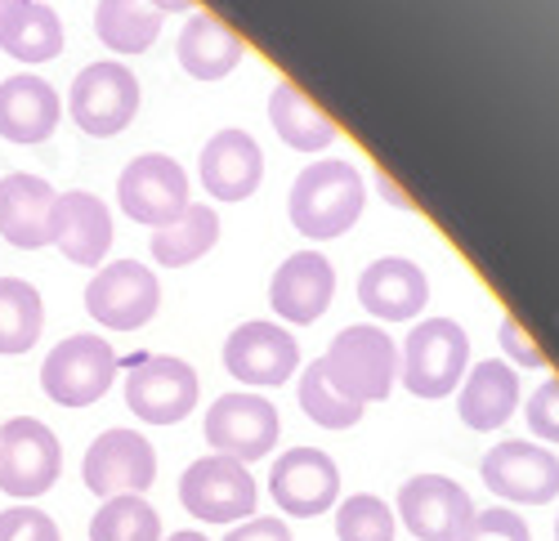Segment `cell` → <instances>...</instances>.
Returning a JSON list of instances; mask_svg holds the SVG:
<instances>
[{
  "instance_id": "cell-24",
  "label": "cell",
  "mask_w": 559,
  "mask_h": 541,
  "mask_svg": "<svg viewBox=\"0 0 559 541\" xmlns=\"http://www.w3.org/2000/svg\"><path fill=\"white\" fill-rule=\"evenodd\" d=\"M63 19L40 0H0V50L19 63H50L63 55Z\"/></svg>"
},
{
  "instance_id": "cell-27",
  "label": "cell",
  "mask_w": 559,
  "mask_h": 541,
  "mask_svg": "<svg viewBox=\"0 0 559 541\" xmlns=\"http://www.w3.org/2000/svg\"><path fill=\"white\" fill-rule=\"evenodd\" d=\"M215 242H219V215L206 202H189L166 229L153 233V260L162 268H183L202 260Z\"/></svg>"
},
{
  "instance_id": "cell-12",
  "label": "cell",
  "mask_w": 559,
  "mask_h": 541,
  "mask_svg": "<svg viewBox=\"0 0 559 541\" xmlns=\"http://www.w3.org/2000/svg\"><path fill=\"white\" fill-rule=\"evenodd\" d=\"M117 202L134 224H148L157 233L189 206V175H183V166L166 153H144L121 170Z\"/></svg>"
},
{
  "instance_id": "cell-22",
  "label": "cell",
  "mask_w": 559,
  "mask_h": 541,
  "mask_svg": "<svg viewBox=\"0 0 559 541\" xmlns=\"http://www.w3.org/2000/svg\"><path fill=\"white\" fill-rule=\"evenodd\" d=\"M59 112H63V104L50 81H40L32 72L0 81V140L23 144V148L45 144L59 125Z\"/></svg>"
},
{
  "instance_id": "cell-2",
  "label": "cell",
  "mask_w": 559,
  "mask_h": 541,
  "mask_svg": "<svg viewBox=\"0 0 559 541\" xmlns=\"http://www.w3.org/2000/svg\"><path fill=\"white\" fill-rule=\"evenodd\" d=\"M471 372V336L452 318L416 323L399 353V381L416 398H448Z\"/></svg>"
},
{
  "instance_id": "cell-14",
  "label": "cell",
  "mask_w": 559,
  "mask_h": 541,
  "mask_svg": "<svg viewBox=\"0 0 559 541\" xmlns=\"http://www.w3.org/2000/svg\"><path fill=\"white\" fill-rule=\"evenodd\" d=\"M479 474L497 497L515 502V506H550L559 497V457L528 438L497 443L484 457Z\"/></svg>"
},
{
  "instance_id": "cell-28",
  "label": "cell",
  "mask_w": 559,
  "mask_h": 541,
  "mask_svg": "<svg viewBox=\"0 0 559 541\" xmlns=\"http://www.w3.org/2000/svg\"><path fill=\"white\" fill-rule=\"evenodd\" d=\"M95 36L112 55H144L162 36V14L148 5V0H99Z\"/></svg>"
},
{
  "instance_id": "cell-16",
  "label": "cell",
  "mask_w": 559,
  "mask_h": 541,
  "mask_svg": "<svg viewBox=\"0 0 559 541\" xmlns=\"http://www.w3.org/2000/svg\"><path fill=\"white\" fill-rule=\"evenodd\" d=\"M224 368L233 381L242 385H283L300 368V345L287 327L277 323H242L238 332H228L224 340Z\"/></svg>"
},
{
  "instance_id": "cell-19",
  "label": "cell",
  "mask_w": 559,
  "mask_h": 541,
  "mask_svg": "<svg viewBox=\"0 0 559 541\" xmlns=\"http://www.w3.org/2000/svg\"><path fill=\"white\" fill-rule=\"evenodd\" d=\"M198 175L215 202H247L264 179V153L247 130H215L202 148Z\"/></svg>"
},
{
  "instance_id": "cell-20",
  "label": "cell",
  "mask_w": 559,
  "mask_h": 541,
  "mask_svg": "<svg viewBox=\"0 0 559 541\" xmlns=\"http://www.w3.org/2000/svg\"><path fill=\"white\" fill-rule=\"evenodd\" d=\"M358 300L371 318H385V323H407L426 309L430 300V278L421 274V264H412L403 255H385V260H371L358 278Z\"/></svg>"
},
{
  "instance_id": "cell-18",
  "label": "cell",
  "mask_w": 559,
  "mask_h": 541,
  "mask_svg": "<svg viewBox=\"0 0 559 541\" xmlns=\"http://www.w3.org/2000/svg\"><path fill=\"white\" fill-rule=\"evenodd\" d=\"M112 211L85 189H72L55 202V224H50V242L81 268H104L112 251Z\"/></svg>"
},
{
  "instance_id": "cell-13",
  "label": "cell",
  "mask_w": 559,
  "mask_h": 541,
  "mask_svg": "<svg viewBox=\"0 0 559 541\" xmlns=\"http://www.w3.org/2000/svg\"><path fill=\"white\" fill-rule=\"evenodd\" d=\"M269 497L292 519L328 515L341 502V470L322 447H292L269 470Z\"/></svg>"
},
{
  "instance_id": "cell-26",
  "label": "cell",
  "mask_w": 559,
  "mask_h": 541,
  "mask_svg": "<svg viewBox=\"0 0 559 541\" xmlns=\"http://www.w3.org/2000/svg\"><path fill=\"white\" fill-rule=\"evenodd\" d=\"M269 121L277 130V140L292 144L296 153H322L336 144V121L322 112L296 81H277L269 95Z\"/></svg>"
},
{
  "instance_id": "cell-3",
  "label": "cell",
  "mask_w": 559,
  "mask_h": 541,
  "mask_svg": "<svg viewBox=\"0 0 559 541\" xmlns=\"http://www.w3.org/2000/svg\"><path fill=\"white\" fill-rule=\"evenodd\" d=\"M322 368H328V381L349 402L367 408V402L390 398V389L399 381V345L381 327H367V323L345 327V332H336L328 358H322Z\"/></svg>"
},
{
  "instance_id": "cell-33",
  "label": "cell",
  "mask_w": 559,
  "mask_h": 541,
  "mask_svg": "<svg viewBox=\"0 0 559 541\" xmlns=\"http://www.w3.org/2000/svg\"><path fill=\"white\" fill-rule=\"evenodd\" d=\"M456 541H533V532L510 506H488L471 515V524L461 528Z\"/></svg>"
},
{
  "instance_id": "cell-32",
  "label": "cell",
  "mask_w": 559,
  "mask_h": 541,
  "mask_svg": "<svg viewBox=\"0 0 559 541\" xmlns=\"http://www.w3.org/2000/svg\"><path fill=\"white\" fill-rule=\"evenodd\" d=\"M399 519L377 492H349L336 502V541H394Z\"/></svg>"
},
{
  "instance_id": "cell-40",
  "label": "cell",
  "mask_w": 559,
  "mask_h": 541,
  "mask_svg": "<svg viewBox=\"0 0 559 541\" xmlns=\"http://www.w3.org/2000/svg\"><path fill=\"white\" fill-rule=\"evenodd\" d=\"M555 541H559V519H555Z\"/></svg>"
},
{
  "instance_id": "cell-11",
  "label": "cell",
  "mask_w": 559,
  "mask_h": 541,
  "mask_svg": "<svg viewBox=\"0 0 559 541\" xmlns=\"http://www.w3.org/2000/svg\"><path fill=\"white\" fill-rule=\"evenodd\" d=\"M126 408L148 425H179L198 408V372L175 353H148L126 376Z\"/></svg>"
},
{
  "instance_id": "cell-15",
  "label": "cell",
  "mask_w": 559,
  "mask_h": 541,
  "mask_svg": "<svg viewBox=\"0 0 559 541\" xmlns=\"http://www.w3.org/2000/svg\"><path fill=\"white\" fill-rule=\"evenodd\" d=\"M475 502L456 479L448 474H412L399 488V524L416 541H456L461 528L471 524Z\"/></svg>"
},
{
  "instance_id": "cell-35",
  "label": "cell",
  "mask_w": 559,
  "mask_h": 541,
  "mask_svg": "<svg viewBox=\"0 0 559 541\" xmlns=\"http://www.w3.org/2000/svg\"><path fill=\"white\" fill-rule=\"evenodd\" d=\"M528 430L542 443H559V381H542L528 394Z\"/></svg>"
},
{
  "instance_id": "cell-37",
  "label": "cell",
  "mask_w": 559,
  "mask_h": 541,
  "mask_svg": "<svg viewBox=\"0 0 559 541\" xmlns=\"http://www.w3.org/2000/svg\"><path fill=\"white\" fill-rule=\"evenodd\" d=\"M224 541H292V528L283 519H260L251 515L247 524H233Z\"/></svg>"
},
{
  "instance_id": "cell-21",
  "label": "cell",
  "mask_w": 559,
  "mask_h": 541,
  "mask_svg": "<svg viewBox=\"0 0 559 541\" xmlns=\"http://www.w3.org/2000/svg\"><path fill=\"white\" fill-rule=\"evenodd\" d=\"M59 193L45 184L40 175H5L0 179V238L19 251L50 247V224H55Z\"/></svg>"
},
{
  "instance_id": "cell-31",
  "label": "cell",
  "mask_w": 559,
  "mask_h": 541,
  "mask_svg": "<svg viewBox=\"0 0 559 541\" xmlns=\"http://www.w3.org/2000/svg\"><path fill=\"white\" fill-rule=\"evenodd\" d=\"M300 408H305V417H309L313 425H322V430H354V425L362 421L358 402H349V398L328 381V368H322V358L300 372Z\"/></svg>"
},
{
  "instance_id": "cell-25",
  "label": "cell",
  "mask_w": 559,
  "mask_h": 541,
  "mask_svg": "<svg viewBox=\"0 0 559 541\" xmlns=\"http://www.w3.org/2000/svg\"><path fill=\"white\" fill-rule=\"evenodd\" d=\"M175 55H179V63H183V72H189V76L219 81V76H228L233 68L242 63L247 45H242L238 32H233L228 23H219L215 14H193L189 23H183V32H179Z\"/></svg>"
},
{
  "instance_id": "cell-17",
  "label": "cell",
  "mask_w": 559,
  "mask_h": 541,
  "mask_svg": "<svg viewBox=\"0 0 559 541\" xmlns=\"http://www.w3.org/2000/svg\"><path fill=\"white\" fill-rule=\"evenodd\" d=\"M336 296V268L322 251H296L277 264V274L269 282V304L283 323L313 327L328 313Z\"/></svg>"
},
{
  "instance_id": "cell-9",
  "label": "cell",
  "mask_w": 559,
  "mask_h": 541,
  "mask_svg": "<svg viewBox=\"0 0 559 541\" xmlns=\"http://www.w3.org/2000/svg\"><path fill=\"white\" fill-rule=\"evenodd\" d=\"M81 479L95 497H144L157 479V453L139 430H104L85 447Z\"/></svg>"
},
{
  "instance_id": "cell-29",
  "label": "cell",
  "mask_w": 559,
  "mask_h": 541,
  "mask_svg": "<svg viewBox=\"0 0 559 541\" xmlns=\"http://www.w3.org/2000/svg\"><path fill=\"white\" fill-rule=\"evenodd\" d=\"M45 332V300L23 278H0V353H27Z\"/></svg>"
},
{
  "instance_id": "cell-10",
  "label": "cell",
  "mask_w": 559,
  "mask_h": 541,
  "mask_svg": "<svg viewBox=\"0 0 559 541\" xmlns=\"http://www.w3.org/2000/svg\"><path fill=\"white\" fill-rule=\"evenodd\" d=\"M68 112L72 121L95 134V140H108V134H121L134 112H139V81L126 63L104 59L76 72L72 89H68Z\"/></svg>"
},
{
  "instance_id": "cell-5",
  "label": "cell",
  "mask_w": 559,
  "mask_h": 541,
  "mask_svg": "<svg viewBox=\"0 0 559 541\" xmlns=\"http://www.w3.org/2000/svg\"><path fill=\"white\" fill-rule=\"evenodd\" d=\"M202 434L215 447V457H233L251 466V461H264L277 447V438H283V412L264 394H242V389L219 394L206 408Z\"/></svg>"
},
{
  "instance_id": "cell-36",
  "label": "cell",
  "mask_w": 559,
  "mask_h": 541,
  "mask_svg": "<svg viewBox=\"0 0 559 541\" xmlns=\"http://www.w3.org/2000/svg\"><path fill=\"white\" fill-rule=\"evenodd\" d=\"M501 349L515 358L520 368H546V353L537 349V340H533L515 318H506V323H501Z\"/></svg>"
},
{
  "instance_id": "cell-6",
  "label": "cell",
  "mask_w": 559,
  "mask_h": 541,
  "mask_svg": "<svg viewBox=\"0 0 559 541\" xmlns=\"http://www.w3.org/2000/svg\"><path fill=\"white\" fill-rule=\"evenodd\" d=\"M63 470V453L55 430L36 417H14L0 425V492H10L23 506L45 497Z\"/></svg>"
},
{
  "instance_id": "cell-1",
  "label": "cell",
  "mask_w": 559,
  "mask_h": 541,
  "mask_svg": "<svg viewBox=\"0 0 559 541\" xmlns=\"http://www.w3.org/2000/svg\"><path fill=\"white\" fill-rule=\"evenodd\" d=\"M362 206H367V184H362L358 166H349V161L305 166L300 179L292 184V202H287L296 233L313 238V242L349 233L362 215Z\"/></svg>"
},
{
  "instance_id": "cell-34",
  "label": "cell",
  "mask_w": 559,
  "mask_h": 541,
  "mask_svg": "<svg viewBox=\"0 0 559 541\" xmlns=\"http://www.w3.org/2000/svg\"><path fill=\"white\" fill-rule=\"evenodd\" d=\"M0 541H63V532L36 506H10L0 510Z\"/></svg>"
},
{
  "instance_id": "cell-8",
  "label": "cell",
  "mask_w": 559,
  "mask_h": 541,
  "mask_svg": "<svg viewBox=\"0 0 559 541\" xmlns=\"http://www.w3.org/2000/svg\"><path fill=\"white\" fill-rule=\"evenodd\" d=\"M179 502L198 524H242L255 515L260 488L251 470L233 457H202L183 470L179 479Z\"/></svg>"
},
{
  "instance_id": "cell-38",
  "label": "cell",
  "mask_w": 559,
  "mask_h": 541,
  "mask_svg": "<svg viewBox=\"0 0 559 541\" xmlns=\"http://www.w3.org/2000/svg\"><path fill=\"white\" fill-rule=\"evenodd\" d=\"M148 5H153L157 14H170V10L179 14V10H193V0H148Z\"/></svg>"
},
{
  "instance_id": "cell-4",
  "label": "cell",
  "mask_w": 559,
  "mask_h": 541,
  "mask_svg": "<svg viewBox=\"0 0 559 541\" xmlns=\"http://www.w3.org/2000/svg\"><path fill=\"white\" fill-rule=\"evenodd\" d=\"M117 381V353L99 332H76L59 340L40 363V389L59 408H90Z\"/></svg>"
},
{
  "instance_id": "cell-30",
  "label": "cell",
  "mask_w": 559,
  "mask_h": 541,
  "mask_svg": "<svg viewBox=\"0 0 559 541\" xmlns=\"http://www.w3.org/2000/svg\"><path fill=\"white\" fill-rule=\"evenodd\" d=\"M90 541H162V519L144 497H108L90 519Z\"/></svg>"
},
{
  "instance_id": "cell-7",
  "label": "cell",
  "mask_w": 559,
  "mask_h": 541,
  "mask_svg": "<svg viewBox=\"0 0 559 541\" xmlns=\"http://www.w3.org/2000/svg\"><path fill=\"white\" fill-rule=\"evenodd\" d=\"M162 304V282L148 264L112 260L85 287V313L108 332H139L153 323Z\"/></svg>"
},
{
  "instance_id": "cell-39",
  "label": "cell",
  "mask_w": 559,
  "mask_h": 541,
  "mask_svg": "<svg viewBox=\"0 0 559 541\" xmlns=\"http://www.w3.org/2000/svg\"><path fill=\"white\" fill-rule=\"evenodd\" d=\"M162 541H206V532H198V528H179V532H170V537H162Z\"/></svg>"
},
{
  "instance_id": "cell-23",
  "label": "cell",
  "mask_w": 559,
  "mask_h": 541,
  "mask_svg": "<svg viewBox=\"0 0 559 541\" xmlns=\"http://www.w3.org/2000/svg\"><path fill=\"white\" fill-rule=\"evenodd\" d=\"M456 412L471 430H501L510 417L520 412V376L501 358H488V363H475L461 381V398Z\"/></svg>"
}]
</instances>
